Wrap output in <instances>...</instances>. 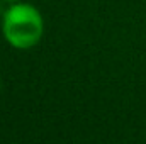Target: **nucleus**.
<instances>
[{
    "instance_id": "1",
    "label": "nucleus",
    "mask_w": 146,
    "mask_h": 144,
    "mask_svg": "<svg viewBox=\"0 0 146 144\" xmlns=\"http://www.w3.org/2000/svg\"><path fill=\"white\" fill-rule=\"evenodd\" d=\"M3 36L19 49L33 48L42 36V19L33 5H12L3 15Z\"/></svg>"
},
{
    "instance_id": "2",
    "label": "nucleus",
    "mask_w": 146,
    "mask_h": 144,
    "mask_svg": "<svg viewBox=\"0 0 146 144\" xmlns=\"http://www.w3.org/2000/svg\"><path fill=\"white\" fill-rule=\"evenodd\" d=\"M10 2H14V0H10Z\"/></svg>"
}]
</instances>
